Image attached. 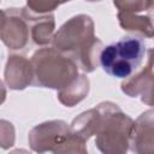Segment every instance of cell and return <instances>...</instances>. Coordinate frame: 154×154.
Here are the masks:
<instances>
[{
	"instance_id": "1",
	"label": "cell",
	"mask_w": 154,
	"mask_h": 154,
	"mask_svg": "<svg viewBox=\"0 0 154 154\" xmlns=\"http://www.w3.org/2000/svg\"><path fill=\"white\" fill-rule=\"evenodd\" d=\"M101 120L95 135V146L103 154H124L130 149L134 123L120 107L112 101L97 105Z\"/></svg>"
},
{
	"instance_id": "2",
	"label": "cell",
	"mask_w": 154,
	"mask_h": 154,
	"mask_svg": "<svg viewBox=\"0 0 154 154\" xmlns=\"http://www.w3.org/2000/svg\"><path fill=\"white\" fill-rule=\"evenodd\" d=\"M34 71V87L59 90L72 82L79 73V67L69 55L55 47L37 49L31 57Z\"/></svg>"
},
{
	"instance_id": "3",
	"label": "cell",
	"mask_w": 154,
	"mask_h": 154,
	"mask_svg": "<svg viewBox=\"0 0 154 154\" xmlns=\"http://www.w3.org/2000/svg\"><path fill=\"white\" fill-rule=\"evenodd\" d=\"M146 54V43L137 36H124L103 47L100 55L102 70L111 77L125 79L141 65Z\"/></svg>"
},
{
	"instance_id": "4",
	"label": "cell",
	"mask_w": 154,
	"mask_h": 154,
	"mask_svg": "<svg viewBox=\"0 0 154 154\" xmlns=\"http://www.w3.org/2000/svg\"><path fill=\"white\" fill-rule=\"evenodd\" d=\"M95 24L90 16L77 14L67 19L54 34L52 46L71 59L95 38Z\"/></svg>"
},
{
	"instance_id": "5",
	"label": "cell",
	"mask_w": 154,
	"mask_h": 154,
	"mask_svg": "<svg viewBox=\"0 0 154 154\" xmlns=\"http://www.w3.org/2000/svg\"><path fill=\"white\" fill-rule=\"evenodd\" d=\"M1 14L0 38L2 43L11 51L24 49L29 40H31V35L29 22L24 17L22 8H4Z\"/></svg>"
},
{
	"instance_id": "6",
	"label": "cell",
	"mask_w": 154,
	"mask_h": 154,
	"mask_svg": "<svg viewBox=\"0 0 154 154\" xmlns=\"http://www.w3.org/2000/svg\"><path fill=\"white\" fill-rule=\"evenodd\" d=\"M71 132V126L61 119L47 120L35 125L28 136L30 148L36 153L54 152Z\"/></svg>"
},
{
	"instance_id": "7",
	"label": "cell",
	"mask_w": 154,
	"mask_h": 154,
	"mask_svg": "<svg viewBox=\"0 0 154 154\" xmlns=\"http://www.w3.org/2000/svg\"><path fill=\"white\" fill-rule=\"evenodd\" d=\"M31 60L22 54H10L4 70V83L11 90H23L32 84Z\"/></svg>"
},
{
	"instance_id": "8",
	"label": "cell",
	"mask_w": 154,
	"mask_h": 154,
	"mask_svg": "<svg viewBox=\"0 0 154 154\" xmlns=\"http://www.w3.org/2000/svg\"><path fill=\"white\" fill-rule=\"evenodd\" d=\"M130 150L138 154H154V109L144 111L135 120Z\"/></svg>"
},
{
	"instance_id": "9",
	"label": "cell",
	"mask_w": 154,
	"mask_h": 154,
	"mask_svg": "<svg viewBox=\"0 0 154 154\" xmlns=\"http://www.w3.org/2000/svg\"><path fill=\"white\" fill-rule=\"evenodd\" d=\"M24 17L28 19L30 25L31 40L36 46L46 47L52 43L55 29V19L53 13L36 14L31 12L26 6L22 8Z\"/></svg>"
},
{
	"instance_id": "10",
	"label": "cell",
	"mask_w": 154,
	"mask_h": 154,
	"mask_svg": "<svg viewBox=\"0 0 154 154\" xmlns=\"http://www.w3.org/2000/svg\"><path fill=\"white\" fill-rule=\"evenodd\" d=\"M154 79V47L147 52V64L144 67L135 75L125 78L122 82L120 89L129 97L140 96Z\"/></svg>"
},
{
	"instance_id": "11",
	"label": "cell",
	"mask_w": 154,
	"mask_h": 154,
	"mask_svg": "<svg viewBox=\"0 0 154 154\" xmlns=\"http://www.w3.org/2000/svg\"><path fill=\"white\" fill-rule=\"evenodd\" d=\"M89 90V78L85 75H78L72 82H70L67 85L58 90L57 97L61 105L66 107H73L88 96Z\"/></svg>"
},
{
	"instance_id": "12",
	"label": "cell",
	"mask_w": 154,
	"mask_h": 154,
	"mask_svg": "<svg viewBox=\"0 0 154 154\" xmlns=\"http://www.w3.org/2000/svg\"><path fill=\"white\" fill-rule=\"evenodd\" d=\"M100 120H101V111L96 105L94 108L82 112L72 120V123L70 124L71 131L76 134L79 138H82L84 142H88V140L91 136L96 135Z\"/></svg>"
},
{
	"instance_id": "13",
	"label": "cell",
	"mask_w": 154,
	"mask_h": 154,
	"mask_svg": "<svg viewBox=\"0 0 154 154\" xmlns=\"http://www.w3.org/2000/svg\"><path fill=\"white\" fill-rule=\"evenodd\" d=\"M117 18L123 30L136 32L148 38L154 37V23L149 17V14L141 16L138 13L118 12Z\"/></svg>"
},
{
	"instance_id": "14",
	"label": "cell",
	"mask_w": 154,
	"mask_h": 154,
	"mask_svg": "<svg viewBox=\"0 0 154 154\" xmlns=\"http://www.w3.org/2000/svg\"><path fill=\"white\" fill-rule=\"evenodd\" d=\"M103 49V43L99 37H95L85 48H83L76 57L75 63L83 72H93L100 64V55Z\"/></svg>"
},
{
	"instance_id": "15",
	"label": "cell",
	"mask_w": 154,
	"mask_h": 154,
	"mask_svg": "<svg viewBox=\"0 0 154 154\" xmlns=\"http://www.w3.org/2000/svg\"><path fill=\"white\" fill-rule=\"evenodd\" d=\"M87 142H84L82 138H79L76 134H73L72 131L69 134V136L63 141L61 144H59L53 153L59 154V153H81V154H85L88 152Z\"/></svg>"
},
{
	"instance_id": "16",
	"label": "cell",
	"mask_w": 154,
	"mask_h": 154,
	"mask_svg": "<svg viewBox=\"0 0 154 154\" xmlns=\"http://www.w3.org/2000/svg\"><path fill=\"white\" fill-rule=\"evenodd\" d=\"M153 0H113V5L117 7L118 12L140 13L143 11H149Z\"/></svg>"
},
{
	"instance_id": "17",
	"label": "cell",
	"mask_w": 154,
	"mask_h": 154,
	"mask_svg": "<svg viewBox=\"0 0 154 154\" xmlns=\"http://www.w3.org/2000/svg\"><path fill=\"white\" fill-rule=\"evenodd\" d=\"M69 1L71 0H26V7L36 14H47Z\"/></svg>"
},
{
	"instance_id": "18",
	"label": "cell",
	"mask_w": 154,
	"mask_h": 154,
	"mask_svg": "<svg viewBox=\"0 0 154 154\" xmlns=\"http://www.w3.org/2000/svg\"><path fill=\"white\" fill-rule=\"evenodd\" d=\"M0 144L2 149H7L14 144V128L12 123L5 119L0 122Z\"/></svg>"
},
{
	"instance_id": "19",
	"label": "cell",
	"mask_w": 154,
	"mask_h": 154,
	"mask_svg": "<svg viewBox=\"0 0 154 154\" xmlns=\"http://www.w3.org/2000/svg\"><path fill=\"white\" fill-rule=\"evenodd\" d=\"M140 97H141V101L143 103H146L147 106H150V107L154 108V79L148 85V88L140 95Z\"/></svg>"
},
{
	"instance_id": "20",
	"label": "cell",
	"mask_w": 154,
	"mask_h": 154,
	"mask_svg": "<svg viewBox=\"0 0 154 154\" xmlns=\"http://www.w3.org/2000/svg\"><path fill=\"white\" fill-rule=\"evenodd\" d=\"M149 17L152 18V20H153V23H154V0H153V4H152V6H150V8H149Z\"/></svg>"
},
{
	"instance_id": "21",
	"label": "cell",
	"mask_w": 154,
	"mask_h": 154,
	"mask_svg": "<svg viewBox=\"0 0 154 154\" xmlns=\"http://www.w3.org/2000/svg\"><path fill=\"white\" fill-rule=\"evenodd\" d=\"M88 2H99V1H102V0H85Z\"/></svg>"
}]
</instances>
